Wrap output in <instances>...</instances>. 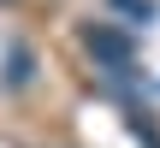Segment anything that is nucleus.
<instances>
[{
  "mask_svg": "<svg viewBox=\"0 0 160 148\" xmlns=\"http://www.w3.org/2000/svg\"><path fill=\"white\" fill-rule=\"evenodd\" d=\"M89 53L125 71V65H131V36H125V30H113V24H95V30H89Z\"/></svg>",
  "mask_w": 160,
  "mask_h": 148,
  "instance_id": "f257e3e1",
  "label": "nucleus"
},
{
  "mask_svg": "<svg viewBox=\"0 0 160 148\" xmlns=\"http://www.w3.org/2000/svg\"><path fill=\"white\" fill-rule=\"evenodd\" d=\"M119 12H131V18H154V0H113Z\"/></svg>",
  "mask_w": 160,
  "mask_h": 148,
  "instance_id": "f03ea898",
  "label": "nucleus"
}]
</instances>
